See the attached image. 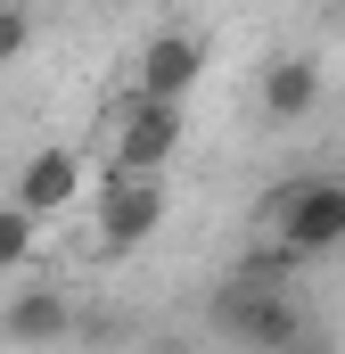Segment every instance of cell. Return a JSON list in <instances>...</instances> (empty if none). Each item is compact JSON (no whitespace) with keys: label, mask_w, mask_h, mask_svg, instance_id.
<instances>
[{"label":"cell","mask_w":345,"mask_h":354,"mask_svg":"<svg viewBox=\"0 0 345 354\" xmlns=\"http://www.w3.org/2000/svg\"><path fill=\"white\" fill-rule=\"evenodd\" d=\"M33 50V8L25 0H0V66H17Z\"/></svg>","instance_id":"cell-11"},{"label":"cell","mask_w":345,"mask_h":354,"mask_svg":"<svg viewBox=\"0 0 345 354\" xmlns=\"http://www.w3.org/2000/svg\"><path fill=\"white\" fill-rule=\"evenodd\" d=\"M197 83H206V41L197 33H157L132 58V91L140 99H189Z\"/></svg>","instance_id":"cell-5"},{"label":"cell","mask_w":345,"mask_h":354,"mask_svg":"<svg viewBox=\"0 0 345 354\" xmlns=\"http://www.w3.org/2000/svg\"><path fill=\"white\" fill-rule=\"evenodd\" d=\"M107 157L124 165V174H172V157H181V132H189V115H181V99H124L115 115H107Z\"/></svg>","instance_id":"cell-4"},{"label":"cell","mask_w":345,"mask_h":354,"mask_svg":"<svg viewBox=\"0 0 345 354\" xmlns=\"http://www.w3.org/2000/svg\"><path fill=\"white\" fill-rule=\"evenodd\" d=\"M8 198H17L25 214H41V223L66 214V206L83 198V157H75V149H33V157L17 165V189H8Z\"/></svg>","instance_id":"cell-7"},{"label":"cell","mask_w":345,"mask_h":354,"mask_svg":"<svg viewBox=\"0 0 345 354\" xmlns=\"http://www.w3.org/2000/svg\"><path fill=\"white\" fill-rule=\"evenodd\" d=\"M165 206H172L165 174H124V165L107 157V174H99V248H107V256L148 248V239L165 231Z\"/></svg>","instance_id":"cell-3"},{"label":"cell","mask_w":345,"mask_h":354,"mask_svg":"<svg viewBox=\"0 0 345 354\" xmlns=\"http://www.w3.org/2000/svg\"><path fill=\"white\" fill-rule=\"evenodd\" d=\"M321 91H329V75H321V58H304V50H279V58H263V115L271 124H304L313 107H321Z\"/></svg>","instance_id":"cell-6"},{"label":"cell","mask_w":345,"mask_h":354,"mask_svg":"<svg viewBox=\"0 0 345 354\" xmlns=\"http://www.w3.org/2000/svg\"><path fill=\"white\" fill-rule=\"evenodd\" d=\"M66 330H75L66 288H17L8 313H0V338L8 346H66Z\"/></svg>","instance_id":"cell-8"},{"label":"cell","mask_w":345,"mask_h":354,"mask_svg":"<svg viewBox=\"0 0 345 354\" xmlns=\"http://www.w3.org/2000/svg\"><path fill=\"white\" fill-rule=\"evenodd\" d=\"M271 231L296 248V256H337L345 248V174H304L271 189Z\"/></svg>","instance_id":"cell-2"},{"label":"cell","mask_w":345,"mask_h":354,"mask_svg":"<svg viewBox=\"0 0 345 354\" xmlns=\"http://www.w3.org/2000/svg\"><path fill=\"white\" fill-rule=\"evenodd\" d=\"M296 264H304V256H296V248L271 231V239H255V248H247L230 272H239V280H263V288H288V280H296Z\"/></svg>","instance_id":"cell-9"},{"label":"cell","mask_w":345,"mask_h":354,"mask_svg":"<svg viewBox=\"0 0 345 354\" xmlns=\"http://www.w3.org/2000/svg\"><path fill=\"white\" fill-rule=\"evenodd\" d=\"M214 330L230 338V346L247 354H288L296 338H304V313H296V297L288 288H263V280H222L214 288Z\"/></svg>","instance_id":"cell-1"},{"label":"cell","mask_w":345,"mask_h":354,"mask_svg":"<svg viewBox=\"0 0 345 354\" xmlns=\"http://www.w3.org/2000/svg\"><path fill=\"white\" fill-rule=\"evenodd\" d=\"M33 231H41V214H25L17 198H0V272H17L33 256Z\"/></svg>","instance_id":"cell-10"}]
</instances>
